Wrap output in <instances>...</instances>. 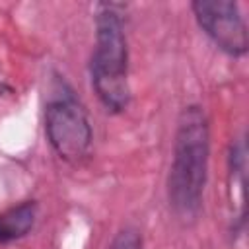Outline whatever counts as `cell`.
Returning <instances> with one entry per match:
<instances>
[{
    "instance_id": "obj_1",
    "label": "cell",
    "mask_w": 249,
    "mask_h": 249,
    "mask_svg": "<svg viewBox=\"0 0 249 249\" xmlns=\"http://www.w3.org/2000/svg\"><path fill=\"white\" fill-rule=\"evenodd\" d=\"M210 161V123L200 105L181 109L167 173V202L173 214L191 222L202 210Z\"/></svg>"
},
{
    "instance_id": "obj_2",
    "label": "cell",
    "mask_w": 249,
    "mask_h": 249,
    "mask_svg": "<svg viewBox=\"0 0 249 249\" xmlns=\"http://www.w3.org/2000/svg\"><path fill=\"white\" fill-rule=\"evenodd\" d=\"M89 82L111 113H123L130 103L128 84V41L124 19L117 4H97L95 41L89 56Z\"/></svg>"
},
{
    "instance_id": "obj_3",
    "label": "cell",
    "mask_w": 249,
    "mask_h": 249,
    "mask_svg": "<svg viewBox=\"0 0 249 249\" xmlns=\"http://www.w3.org/2000/svg\"><path fill=\"white\" fill-rule=\"evenodd\" d=\"M45 134L53 152L60 160L76 163L88 156L93 128L84 105L72 93L49 99L45 107Z\"/></svg>"
},
{
    "instance_id": "obj_4",
    "label": "cell",
    "mask_w": 249,
    "mask_h": 249,
    "mask_svg": "<svg viewBox=\"0 0 249 249\" xmlns=\"http://www.w3.org/2000/svg\"><path fill=\"white\" fill-rule=\"evenodd\" d=\"M191 12L195 16L200 31L226 54L245 56L249 49L247 23L233 0H195L191 2Z\"/></svg>"
},
{
    "instance_id": "obj_5",
    "label": "cell",
    "mask_w": 249,
    "mask_h": 249,
    "mask_svg": "<svg viewBox=\"0 0 249 249\" xmlns=\"http://www.w3.org/2000/svg\"><path fill=\"white\" fill-rule=\"evenodd\" d=\"M37 214V200H21L6 210H0V243L8 245L23 239L35 228Z\"/></svg>"
},
{
    "instance_id": "obj_6",
    "label": "cell",
    "mask_w": 249,
    "mask_h": 249,
    "mask_svg": "<svg viewBox=\"0 0 249 249\" xmlns=\"http://www.w3.org/2000/svg\"><path fill=\"white\" fill-rule=\"evenodd\" d=\"M107 249H144V239L140 230L134 226H124L121 228L109 241Z\"/></svg>"
}]
</instances>
